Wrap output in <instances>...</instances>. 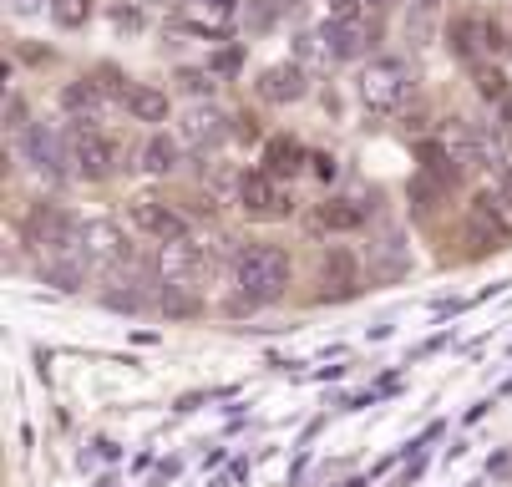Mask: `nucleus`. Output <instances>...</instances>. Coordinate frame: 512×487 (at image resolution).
Listing matches in <instances>:
<instances>
[{
    "label": "nucleus",
    "mask_w": 512,
    "mask_h": 487,
    "mask_svg": "<svg viewBox=\"0 0 512 487\" xmlns=\"http://www.w3.org/2000/svg\"><path fill=\"white\" fill-rule=\"evenodd\" d=\"M229 280H234V290H239L234 315L259 310V305H274V300L289 290V254L274 249V244H249V249L234 254Z\"/></svg>",
    "instance_id": "nucleus-1"
},
{
    "label": "nucleus",
    "mask_w": 512,
    "mask_h": 487,
    "mask_svg": "<svg viewBox=\"0 0 512 487\" xmlns=\"http://www.w3.org/2000/svg\"><path fill=\"white\" fill-rule=\"evenodd\" d=\"M26 244L41 254V264H87V244H82V224L61 214L56 203H31V214L21 224ZM92 269V264H87Z\"/></svg>",
    "instance_id": "nucleus-2"
},
{
    "label": "nucleus",
    "mask_w": 512,
    "mask_h": 487,
    "mask_svg": "<svg viewBox=\"0 0 512 487\" xmlns=\"http://www.w3.org/2000/svg\"><path fill=\"white\" fill-rule=\"evenodd\" d=\"M82 244H87V264H92L97 280H107V285H132L137 274H142V259L132 254L122 224L92 219V224H82Z\"/></svg>",
    "instance_id": "nucleus-3"
},
{
    "label": "nucleus",
    "mask_w": 512,
    "mask_h": 487,
    "mask_svg": "<svg viewBox=\"0 0 512 487\" xmlns=\"http://www.w3.org/2000/svg\"><path fill=\"white\" fill-rule=\"evenodd\" d=\"M355 92H360V107L371 112V117H391V112H401V107L411 102L416 72H411L401 56H376V61L360 72Z\"/></svg>",
    "instance_id": "nucleus-4"
},
{
    "label": "nucleus",
    "mask_w": 512,
    "mask_h": 487,
    "mask_svg": "<svg viewBox=\"0 0 512 487\" xmlns=\"http://www.w3.org/2000/svg\"><path fill=\"white\" fill-rule=\"evenodd\" d=\"M66 153H71V178H82V183H107L122 168L117 143H107L97 127H82V122L66 132Z\"/></svg>",
    "instance_id": "nucleus-5"
},
{
    "label": "nucleus",
    "mask_w": 512,
    "mask_h": 487,
    "mask_svg": "<svg viewBox=\"0 0 512 487\" xmlns=\"http://www.w3.org/2000/svg\"><path fill=\"white\" fill-rule=\"evenodd\" d=\"M16 148H21V158L31 163V173L46 178L51 188H61V183L71 178V153H66V137H61L56 127L31 122V127L16 137Z\"/></svg>",
    "instance_id": "nucleus-6"
},
{
    "label": "nucleus",
    "mask_w": 512,
    "mask_h": 487,
    "mask_svg": "<svg viewBox=\"0 0 512 487\" xmlns=\"http://www.w3.org/2000/svg\"><path fill=\"white\" fill-rule=\"evenodd\" d=\"M234 198H239V208L249 219H289V208H295V198L284 193V183L274 178V173H264V168H254V173H239V188H234Z\"/></svg>",
    "instance_id": "nucleus-7"
},
{
    "label": "nucleus",
    "mask_w": 512,
    "mask_h": 487,
    "mask_svg": "<svg viewBox=\"0 0 512 487\" xmlns=\"http://www.w3.org/2000/svg\"><path fill=\"white\" fill-rule=\"evenodd\" d=\"M467 244H477V249H507L512 244V219L502 214L492 188L467 203Z\"/></svg>",
    "instance_id": "nucleus-8"
},
{
    "label": "nucleus",
    "mask_w": 512,
    "mask_h": 487,
    "mask_svg": "<svg viewBox=\"0 0 512 487\" xmlns=\"http://www.w3.org/2000/svg\"><path fill=\"white\" fill-rule=\"evenodd\" d=\"M229 132H234V117L218 107V102H193V107H183V117H178V137H183L188 148H198V153L218 148Z\"/></svg>",
    "instance_id": "nucleus-9"
},
{
    "label": "nucleus",
    "mask_w": 512,
    "mask_h": 487,
    "mask_svg": "<svg viewBox=\"0 0 512 487\" xmlns=\"http://www.w3.org/2000/svg\"><path fill=\"white\" fill-rule=\"evenodd\" d=\"M127 224L137 229V234H148V239H158V244H173V239H188V219L178 214V208H168V203H158V198H132L127 203Z\"/></svg>",
    "instance_id": "nucleus-10"
},
{
    "label": "nucleus",
    "mask_w": 512,
    "mask_h": 487,
    "mask_svg": "<svg viewBox=\"0 0 512 487\" xmlns=\"http://www.w3.org/2000/svg\"><path fill=\"white\" fill-rule=\"evenodd\" d=\"M376 21L381 16H330L320 26V36H325V46H330L335 61H355V56H365V51L376 46Z\"/></svg>",
    "instance_id": "nucleus-11"
},
{
    "label": "nucleus",
    "mask_w": 512,
    "mask_h": 487,
    "mask_svg": "<svg viewBox=\"0 0 512 487\" xmlns=\"http://www.w3.org/2000/svg\"><path fill=\"white\" fill-rule=\"evenodd\" d=\"M254 92L269 102V107H289V102H305L310 97V72L300 61H274V66H264L259 72V82H254Z\"/></svg>",
    "instance_id": "nucleus-12"
},
{
    "label": "nucleus",
    "mask_w": 512,
    "mask_h": 487,
    "mask_svg": "<svg viewBox=\"0 0 512 487\" xmlns=\"http://www.w3.org/2000/svg\"><path fill=\"white\" fill-rule=\"evenodd\" d=\"M61 107H66V117H71V122L97 127V122L107 117L112 97L97 87V77H82V82H66V87H61Z\"/></svg>",
    "instance_id": "nucleus-13"
},
{
    "label": "nucleus",
    "mask_w": 512,
    "mask_h": 487,
    "mask_svg": "<svg viewBox=\"0 0 512 487\" xmlns=\"http://www.w3.org/2000/svg\"><path fill=\"white\" fill-rule=\"evenodd\" d=\"M360 295V264L350 249H330L320 264V300H350Z\"/></svg>",
    "instance_id": "nucleus-14"
},
{
    "label": "nucleus",
    "mask_w": 512,
    "mask_h": 487,
    "mask_svg": "<svg viewBox=\"0 0 512 487\" xmlns=\"http://www.w3.org/2000/svg\"><path fill=\"white\" fill-rule=\"evenodd\" d=\"M305 163H310V153H305L300 137H269V143H264V173H274L279 183L284 178H300Z\"/></svg>",
    "instance_id": "nucleus-15"
},
{
    "label": "nucleus",
    "mask_w": 512,
    "mask_h": 487,
    "mask_svg": "<svg viewBox=\"0 0 512 487\" xmlns=\"http://www.w3.org/2000/svg\"><path fill=\"white\" fill-rule=\"evenodd\" d=\"M365 219H371V203H365V198H330V203H320V214H315V224L335 229V234H350Z\"/></svg>",
    "instance_id": "nucleus-16"
},
{
    "label": "nucleus",
    "mask_w": 512,
    "mask_h": 487,
    "mask_svg": "<svg viewBox=\"0 0 512 487\" xmlns=\"http://www.w3.org/2000/svg\"><path fill=\"white\" fill-rule=\"evenodd\" d=\"M122 107H127L132 122H148V127L168 122V92H158V87H148V82H132Z\"/></svg>",
    "instance_id": "nucleus-17"
},
{
    "label": "nucleus",
    "mask_w": 512,
    "mask_h": 487,
    "mask_svg": "<svg viewBox=\"0 0 512 487\" xmlns=\"http://www.w3.org/2000/svg\"><path fill=\"white\" fill-rule=\"evenodd\" d=\"M447 46L462 56V61H482V51H492V26H482V21H452V31H447Z\"/></svg>",
    "instance_id": "nucleus-18"
},
{
    "label": "nucleus",
    "mask_w": 512,
    "mask_h": 487,
    "mask_svg": "<svg viewBox=\"0 0 512 487\" xmlns=\"http://www.w3.org/2000/svg\"><path fill=\"white\" fill-rule=\"evenodd\" d=\"M178 163H183V143H178V137L153 132L148 143H142V168H148V173L168 178V173H178Z\"/></svg>",
    "instance_id": "nucleus-19"
},
{
    "label": "nucleus",
    "mask_w": 512,
    "mask_h": 487,
    "mask_svg": "<svg viewBox=\"0 0 512 487\" xmlns=\"http://www.w3.org/2000/svg\"><path fill=\"white\" fill-rule=\"evenodd\" d=\"M97 16V0H51V21L61 26V31H77V26H87Z\"/></svg>",
    "instance_id": "nucleus-20"
},
{
    "label": "nucleus",
    "mask_w": 512,
    "mask_h": 487,
    "mask_svg": "<svg viewBox=\"0 0 512 487\" xmlns=\"http://www.w3.org/2000/svg\"><path fill=\"white\" fill-rule=\"evenodd\" d=\"M472 82H477V92H482L487 102H502V97H512V92H507V77L497 72V66H482V61H477V66H472Z\"/></svg>",
    "instance_id": "nucleus-21"
},
{
    "label": "nucleus",
    "mask_w": 512,
    "mask_h": 487,
    "mask_svg": "<svg viewBox=\"0 0 512 487\" xmlns=\"http://www.w3.org/2000/svg\"><path fill=\"white\" fill-rule=\"evenodd\" d=\"M274 0H249V11H244V21H249V31H269L274 26Z\"/></svg>",
    "instance_id": "nucleus-22"
},
{
    "label": "nucleus",
    "mask_w": 512,
    "mask_h": 487,
    "mask_svg": "<svg viewBox=\"0 0 512 487\" xmlns=\"http://www.w3.org/2000/svg\"><path fill=\"white\" fill-rule=\"evenodd\" d=\"M492 193H497V203H502V214L512 219V163H507V168L492 178Z\"/></svg>",
    "instance_id": "nucleus-23"
},
{
    "label": "nucleus",
    "mask_w": 512,
    "mask_h": 487,
    "mask_svg": "<svg viewBox=\"0 0 512 487\" xmlns=\"http://www.w3.org/2000/svg\"><path fill=\"white\" fill-rule=\"evenodd\" d=\"M310 168H315V173H320V178H325V183H330V178H335V173H340V163H335V158H330V153H310Z\"/></svg>",
    "instance_id": "nucleus-24"
},
{
    "label": "nucleus",
    "mask_w": 512,
    "mask_h": 487,
    "mask_svg": "<svg viewBox=\"0 0 512 487\" xmlns=\"http://www.w3.org/2000/svg\"><path fill=\"white\" fill-rule=\"evenodd\" d=\"M16 16H36V11H51V0H11Z\"/></svg>",
    "instance_id": "nucleus-25"
},
{
    "label": "nucleus",
    "mask_w": 512,
    "mask_h": 487,
    "mask_svg": "<svg viewBox=\"0 0 512 487\" xmlns=\"http://www.w3.org/2000/svg\"><path fill=\"white\" fill-rule=\"evenodd\" d=\"M112 21H117L122 31H137V6H117V11H112Z\"/></svg>",
    "instance_id": "nucleus-26"
},
{
    "label": "nucleus",
    "mask_w": 512,
    "mask_h": 487,
    "mask_svg": "<svg viewBox=\"0 0 512 487\" xmlns=\"http://www.w3.org/2000/svg\"><path fill=\"white\" fill-rule=\"evenodd\" d=\"M203 11H213V16H234V0H198Z\"/></svg>",
    "instance_id": "nucleus-27"
},
{
    "label": "nucleus",
    "mask_w": 512,
    "mask_h": 487,
    "mask_svg": "<svg viewBox=\"0 0 512 487\" xmlns=\"http://www.w3.org/2000/svg\"><path fill=\"white\" fill-rule=\"evenodd\" d=\"M239 137H244V143H254V137H259V127H254V117H239V127H234Z\"/></svg>",
    "instance_id": "nucleus-28"
},
{
    "label": "nucleus",
    "mask_w": 512,
    "mask_h": 487,
    "mask_svg": "<svg viewBox=\"0 0 512 487\" xmlns=\"http://www.w3.org/2000/svg\"><path fill=\"white\" fill-rule=\"evenodd\" d=\"M396 6H401V0H371V11H376V16H386V11H396Z\"/></svg>",
    "instance_id": "nucleus-29"
},
{
    "label": "nucleus",
    "mask_w": 512,
    "mask_h": 487,
    "mask_svg": "<svg viewBox=\"0 0 512 487\" xmlns=\"http://www.w3.org/2000/svg\"><path fill=\"white\" fill-rule=\"evenodd\" d=\"M502 132H512V97H502Z\"/></svg>",
    "instance_id": "nucleus-30"
},
{
    "label": "nucleus",
    "mask_w": 512,
    "mask_h": 487,
    "mask_svg": "<svg viewBox=\"0 0 512 487\" xmlns=\"http://www.w3.org/2000/svg\"><path fill=\"white\" fill-rule=\"evenodd\" d=\"M274 6H279V11H295V6H300V0H274Z\"/></svg>",
    "instance_id": "nucleus-31"
},
{
    "label": "nucleus",
    "mask_w": 512,
    "mask_h": 487,
    "mask_svg": "<svg viewBox=\"0 0 512 487\" xmlns=\"http://www.w3.org/2000/svg\"><path fill=\"white\" fill-rule=\"evenodd\" d=\"M137 6H173V0H137Z\"/></svg>",
    "instance_id": "nucleus-32"
}]
</instances>
